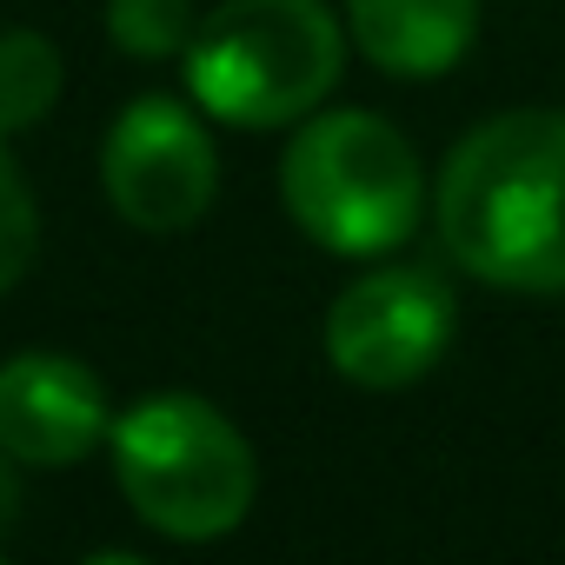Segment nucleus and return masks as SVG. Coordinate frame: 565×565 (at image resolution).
<instances>
[{
  "mask_svg": "<svg viewBox=\"0 0 565 565\" xmlns=\"http://www.w3.org/2000/svg\"><path fill=\"white\" fill-rule=\"evenodd\" d=\"M193 0H107V34L127 61H173L193 41Z\"/></svg>",
  "mask_w": 565,
  "mask_h": 565,
  "instance_id": "10",
  "label": "nucleus"
},
{
  "mask_svg": "<svg viewBox=\"0 0 565 565\" xmlns=\"http://www.w3.org/2000/svg\"><path fill=\"white\" fill-rule=\"evenodd\" d=\"M114 479L127 505L180 545L226 539L259 492L246 433L200 393H147L127 406L114 419Z\"/></svg>",
  "mask_w": 565,
  "mask_h": 565,
  "instance_id": "4",
  "label": "nucleus"
},
{
  "mask_svg": "<svg viewBox=\"0 0 565 565\" xmlns=\"http://www.w3.org/2000/svg\"><path fill=\"white\" fill-rule=\"evenodd\" d=\"M107 433V386L67 353H14L0 366V446L21 466L67 472Z\"/></svg>",
  "mask_w": 565,
  "mask_h": 565,
  "instance_id": "7",
  "label": "nucleus"
},
{
  "mask_svg": "<svg viewBox=\"0 0 565 565\" xmlns=\"http://www.w3.org/2000/svg\"><path fill=\"white\" fill-rule=\"evenodd\" d=\"M360 54L399 81H433L466 61L479 34V0H347Z\"/></svg>",
  "mask_w": 565,
  "mask_h": 565,
  "instance_id": "8",
  "label": "nucleus"
},
{
  "mask_svg": "<svg viewBox=\"0 0 565 565\" xmlns=\"http://www.w3.org/2000/svg\"><path fill=\"white\" fill-rule=\"evenodd\" d=\"M439 246L486 287L565 294V114L512 107L472 127L433 193Z\"/></svg>",
  "mask_w": 565,
  "mask_h": 565,
  "instance_id": "1",
  "label": "nucleus"
},
{
  "mask_svg": "<svg viewBox=\"0 0 565 565\" xmlns=\"http://www.w3.org/2000/svg\"><path fill=\"white\" fill-rule=\"evenodd\" d=\"M21 459L8 452V446H0V532H8L14 519H21V472H14Z\"/></svg>",
  "mask_w": 565,
  "mask_h": 565,
  "instance_id": "12",
  "label": "nucleus"
},
{
  "mask_svg": "<svg viewBox=\"0 0 565 565\" xmlns=\"http://www.w3.org/2000/svg\"><path fill=\"white\" fill-rule=\"evenodd\" d=\"M100 186L114 213L140 233H186L220 193V153L193 107L167 94H140L120 107L100 147Z\"/></svg>",
  "mask_w": 565,
  "mask_h": 565,
  "instance_id": "6",
  "label": "nucleus"
},
{
  "mask_svg": "<svg viewBox=\"0 0 565 565\" xmlns=\"http://www.w3.org/2000/svg\"><path fill=\"white\" fill-rule=\"evenodd\" d=\"M34 253H41V206L28 193V173L14 167V153L0 147V294L34 273Z\"/></svg>",
  "mask_w": 565,
  "mask_h": 565,
  "instance_id": "11",
  "label": "nucleus"
},
{
  "mask_svg": "<svg viewBox=\"0 0 565 565\" xmlns=\"http://www.w3.org/2000/svg\"><path fill=\"white\" fill-rule=\"evenodd\" d=\"M459 307L433 266H373L327 313V360L366 393L426 380L452 347Z\"/></svg>",
  "mask_w": 565,
  "mask_h": 565,
  "instance_id": "5",
  "label": "nucleus"
},
{
  "mask_svg": "<svg viewBox=\"0 0 565 565\" xmlns=\"http://www.w3.org/2000/svg\"><path fill=\"white\" fill-rule=\"evenodd\" d=\"M61 100V47L34 28L0 34V134H28Z\"/></svg>",
  "mask_w": 565,
  "mask_h": 565,
  "instance_id": "9",
  "label": "nucleus"
},
{
  "mask_svg": "<svg viewBox=\"0 0 565 565\" xmlns=\"http://www.w3.org/2000/svg\"><path fill=\"white\" fill-rule=\"evenodd\" d=\"M347 61L327 0H220L186 41V87L226 127L307 120Z\"/></svg>",
  "mask_w": 565,
  "mask_h": 565,
  "instance_id": "2",
  "label": "nucleus"
},
{
  "mask_svg": "<svg viewBox=\"0 0 565 565\" xmlns=\"http://www.w3.org/2000/svg\"><path fill=\"white\" fill-rule=\"evenodd\" d=\"M279 193H287V213L313 246L340 259H380L413 239L426 206V173L393 120L340 107L287 140Z\"/></svg>",
  "mask_w": 565,
  "mask_h": 565,
  "instance_id": "3",
  "label": "nucleus"
}]
</instances>
